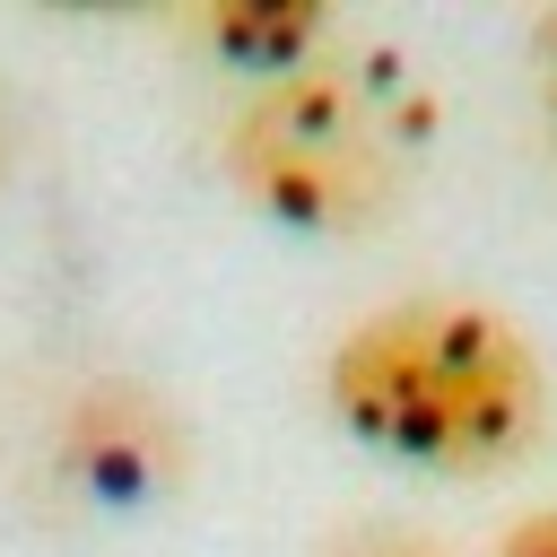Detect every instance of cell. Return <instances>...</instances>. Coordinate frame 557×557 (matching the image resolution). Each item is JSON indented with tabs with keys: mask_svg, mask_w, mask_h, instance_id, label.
Wrapping results in <instances>:
<instances>
[{
	"mask_svg": "<svg viewBox=\"0 0 557 557\" xmlns=\"http://www.w3.org/2000/svg\"><path fill=\"white\" fill-rule=\"evenodd\" d=\"M322 400L357 444L409 470H496L531 453L548 383L505 313L461 296H400L339 331Z\"/></svg>",
	"mask_w": 557,
	"mask_h": 557,
	"instance_id": "6da1fadb",
	"label": "cell"
},
{
	"mask_svg": "<svg viewBox=\"0 0 557 557\" xmlns=\"http://www.w3.org/2000/svg\"><path fill=\"white\" fill-rule=\"evenodd\" d=\"M435 139V96L400 52L305 61L252 87L226 122V183L296 235H366L400 209Z\"/></svg>",
	"mask_w": 557,
	"mask_h": 557,
	"instance_id": "7a4b0ae2",
	"label": "cell"
},
{
	"mask_svg": "<svg viewBox=\"0 0 557 557\" xmlns=\"http://www.w3.org/2000/svg\"><path fill=\"white\" fill-rule=\"evenodd\" d=\"M61 470L104 505H139L183 479V426L139 383H87L61 409Z\"/></svg>",
	"mask_w": 557,
	"mask_h": 557,
	"instance_id": "3957f363",
	"label": "cell"
},
{
	"mask_svg": "<svg viewBox=\"0 0 557 557\" xmlns=\"http://www.w3.org/2000/svg\"><path fill=\"white\" fill-rule=\"evenodd\" d=\"M191 35H200V52H218L226 70L270 87V78L322 61L331 9H313V0H209V9H191Z\"/></svg>",
	"mask_w": 557,
	"mask_h": 557,
	"instance_id": "277c9868",
	"label": "cell"
},
{
	"mask_svg": "<svg viewBox=\"0 0 557 557\" xmlns=\"http://www.w3.org/2000/svg\"><path fill=\"white\" fill-rule=\"evenodd\" d=\"M322 557H444V548L418 540V531H400V522H357V531H339Z\"/></svg>",
	"mask_w": 557,
	"mask_h": 557,
	"instance_id": "5b68a950",
	"label": "cell"
},
{
	"mask_svg": "<svg viewBox=\"0 0 557 557\" xmlns=\"http://www.w3.org/2000/svg\"><path fill=\"white\" fill-rule=\"evenodd\" d=\"M496 557H557V505H540V513H522V522H505V540H496Z\"/></svg>",
	"mask_w": 557,
	"mask_h": 557,
	"instance_id": "8992f818",
	"label": "cell"
},
{
	"mask_svg": "<svg viewBox=\"0 0 557 557\" xmlns=\"http://www.w3.org/2000/svg\"><path fill=\"white\" fill-rule=\"evenodd\" d=\"M548 52H557V26H548ZM548 104H557V61H548Z\"/></svg>",
	"mask_w": 557,
	"mask_h": 557,
	"instance_id": "52a82bcc",
	"label": "cell"
},
{
	"mask_svg": "<svg viewBox=\"0 0 557 557\" xmlns=\"http://www.w3.org/2000/svg\"><path fill=\"white\" fill-rule=\"evenodd\" d=\"M0 183H9V122H0Z\"/></svg>",
	"mask_w": 557,
	"mask_h": 557,
	"instance_id": "ba28073f",
	"label": "cell"
}]
</instances>
